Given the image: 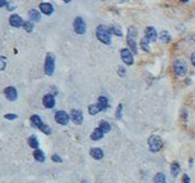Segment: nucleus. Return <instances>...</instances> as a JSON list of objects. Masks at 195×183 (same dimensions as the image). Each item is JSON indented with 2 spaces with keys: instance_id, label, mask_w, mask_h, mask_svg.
<instances>
[{
  "instance_id": "e433bc0d",
  "label": "nucleus",
  "mask_w": 195,
  "mask_h": 183,
  "mask_svg": "<svg viewBox=\"0 0 195 183\" xmlns=\"http://www.w3.org/2000/svg\"><path fill=\"white\" fill-rule=\"evenodd\" d=\"M64 2H70V1H72V0H63Z\"/></svg>"
},
{
  "instance_id": "7c9ffc66",
  "label": "nucleus",
  "mask_w": 195,
  "mask_h": 183,
  "mask_svg": "<svg viewBox=\"0 0 195 183\" xmlns=\"http://www.w3.org/2000/svg\"><path fill=\"white\" fill-rule=\"evenodd\" d=\"M121 111H122V105H119L117 108V115H116V117H117V119H121Z\"/></svg>"
},
{
  "instance_id": "f704fd0d",
  "label": "nucleus",
  "mask_w": 195,
  "mask_h": 183,
  "mask_svg": "<svg viewBox=\"0 0 195 183\" xmlns=\"http://www.w3.org/2000/svg\"><path fill=\"white\" fill-rule=\"evenodd\" d=\"M191 62H192V64L195 66V52L192 53V55H191Z\"/></svg>"
},
{
  "instance_id": "1a4fd4ad",
  "label": "nucleus",
  "mask_w": 195,
  "mask_h": 183,
  "mask_svg": "<svg viewBox=\"0 0 195 183\" xmlns=\"http://www.w3.org/2000/svg\"><path fill=\"white\" fill-rule=\"evenodd\" d=\"M71 117L72 120L74 121L76 125H81L82 121H83V115H82L81 110H78V109H73L71 111Z\"/></svg>"
},
{
  "instance_id": "9b49d317",
  "label": "nucleus",
  "mask_w": 195,
  "mask_h": 183,
  "mask_svg": "<svg viewBox=\"0 0 195 183\" xmlns=\"http://www.w3.org/2000/svg\"><path fill=\"white\" fill-rule=\"evenodd\" d=\"M5 95H6V98L10 101H15L17 99V90L13 87H8V88L5 90Z\"/></svg>"
},
{
  "instance_id": "4468645a",
  "label": "nucleus",
  "mask_w": 195,
  "mask_h": 183,
  "mask_svg": "<svg viewBox=\"0 0 195 183\" xmlns=\"http://www.w3.org/2000/svg\"><path fill=\"white\" fill-rule=\"evenodd\" d=\"M39 8H40V10H42V13H44L45 15H51V14L54 11V8H53V6L51 5V3H48V2L40 3Z\"/></svg>"
},
{
  "instance_id": "6e6552de",
  "label": "nucleus",
  "mask_w": 195,
  "mask_h": 183,
  "mask_svg": "<svg viewBox=\"0 0 195 183\" xmlns=\"http://www.w3.org/2000/svg\"><path fill=\"white\" fill-rule=\"evenodd\" d=\"M121 59L124 61L127 65H131L133 64V57H132V54L130 52L128 49H124L121 51Z\"/></svg>"
},
{
  "instance_id": "4be33fe9",
  "label": "nucleus",
  "mask_w": 195,
  "mask_h": 183,
  "mask_svg": "<svg viewBox=\"0 0 195 183\" xmlns=\"http://www.w3.org/2000/svg\"><path fill=\"white\" fill-rule=\"evenodd\" d=\"M34 157H35L36 161H38V162H44L45 161V155H44V153H43L40 150H35V152H34Z\"/></svg>"
},
{
  "instance_id": "0eeeda50",
  "label": "nucleus",
  "mask_w": 195,
  "mask_h": 183,
  "mask_svg": "<svg viewBox=\"0 0 195 183\" xmlns=\"http://www.w3.org/2000/svg\"><path fill=\"white\" fill-rule=\"evenodd\" d=\"M55 120L61 125H67L68 120H70V116L64 110H59L55 114Z\"/></svg>"
},
{
  "instance_id": "bb28decb",
  "label": "nucleus",
  "mask_w": 195,
  "mask_h": 183,
  "mask_svg": "<svg viewBox=\"0 0 195 183\" xmlns=\"http://www.w3.org/2000/svg\"><path fill=\"white\" fill-rule=\"evenodd\" d=\"M159 38L162 39L164 43H168L169 41H170V35L168 34V32L162 30V32H160V34H159Z\"/></svg>"
},
{
  "instance_id": "2f4dec72",
  "label": "nucleus",
  "mask_w": 195,
  "mask_h": 183,
  "mask_svg": "<svg viewBox=\"0 0 195 183\" xmlns=\"http://www.w3.org/2000/svg\"><path fill=\"white\" fill-rule=\"evenodd\" d=\"M18 117L17 115H15V114H7V115H5V118L6 119H8V120H13V119H16V118Z\"/></svg>"
},
{
  "instance_id": "dca6fc26",
  "label": "nucleus",
  "mask_w": 195,
  "mask_h": 183,
  "mask_svg": "<svg viewBox=\"0 0 195 183\" xmlns=\"http://www.w3.org/2000/svg\"><path fill=\"white\" fill-rule=\"evenodd\" d=\"M103 135H104L103 131L98 127V128H95L94 130H93V133L91 134V139L92 141H99V139H101V138L103 137Z\"/></svg>"
},
{
  "instance_id": "4c0bfd02",
  "label": "nucleus",
  "mask_w": 195,
  "mask_h": 183,
  "mask_svg": "<svg viewBox=\"0 0 195 183\" xmlns=\"http://www.w3.org/2000/svg\"><path fill=\"white\" fill-rule=\"evenodd\" d=\"M181 1H182V2H187L189 0H181Z\"/></svg>"
},
{
  "instance_id": "aec40b11",
  "label": "nucleus",
  "mask_w": 195,
  "mask_h": 183,
  "mask_svg": "<svg viewBox=\"0 0 195 183\" xmlns=\"http://www.w3.org/2000/svg\"><path fill=\"white\" fill-rule=\"evenodd\" d=\"M28 15H29L30 20H32V21H38V20L40 19V14H39L36 9L29 10Z\"/></svg>"
},
{
  "instance_id": "423d86ee",
  "label": "nucleus",
  "mask_w": 195,
  "mask_h": 183,
  "mask_svg": "<svg viewBox=\"0 0 195 183\" xmlns=\"http://www.w3.org/2000/svg\"><path fill=\"white\" fill-rule=\"evenodd\" d=\"M73 26H74L75 33L80 34V35H83V34L85 33V30H86L85 21L83 20V18H81V17H76V18H75Z\"/></svg>"
},
{
  "instance_id": "58836bf2",
  "label": "nucleus",
  "mask_w": 195,
  "mask_h": 183,
  "mask_svg": "<svg viewBox=\"0 0 195 183\" xmlns=\"http://www.w3.org/2000/svg\"><path fill=\"white\" fill-rule=\"evenodd\" d=\"M82 183H86V182H85V181H84V182H82Z\"/></svg>"
},
{
  "instance_id": "5701e85b",
  "label": "nucleus",
  "mask_w": 195,
  "mask_h": 183,
  "mask_svg": "<svg viewBox=\"0 0 195 183\" xmlns=\"http://www.w3.org/2000/svg\"><path fill=\"white\" fill-rule=\"evenodd\" d=\"M28 145H29L32 148H34V150H37L38 148V141H37V137L36 136H30L29 138H28Z\"/></svg>"
},
{
  "instance_id": "7ed1b4c3",
  "label": "nucleus",
  "mask_w": 195,
  "mask_h": 183,
  "mask_svg": "<svg viewBox=\"0 0 195 183\" xmlns=\"http://www.w3.org/2000/svg\"><path fill=\"white\" fill-rule=\"evenodd\" d=\"M136 36H137V29L133 26L129 27L128 29V35H127V42L129 47L131 49L135 54L137 53V45H136Z\"/></svg>"
},
{
  "instance_id": "6ab92c4d",
  "label": "nucleus",
  "mask_w": 195,
  "mask_h": 183,
  "mask_svg": "<svg viewBox=\"0 0 195 183\" xmlns=\"http://www.w3.org/2000/svg\"><path fill=\"white\" fill-rule=\"evenodd\" d=\"M99 128H100L101 130L103 131L104 134H107V133H109V131L111 130V126H110V124H109L108 121H104V120L100 121V125H99Z\"/></svg>"
},
{
  "instance_id": "f03ea898",
  "label": "nucleus",
  "mask_w": 195,
  "mask_h": 183,
  "mask_svg": "<svg viewBox=\"0 0 195 183\" xmlns=\"http://www.w3.org/2000/svg\"><path fill=\"white\" fill-rule=\"evenodd\" d=\"M148 146H149L150 152H153V153H157L158 150H162V138H160L159 136H157V135H153V136H150L149 139H148Z\"/></svg>"
},
{
  "instance_id": "9d476101",
  "label": "nucleus",
  "mask_w": 195,
  "mask_h": 183,
  "mask_svg": "<svg viewBox=\"0 0 195 183\" xmlns=\"http://www.w3.org/2000/svg\"><path fill=\"white\" fill-rule=\"evenodd\" d=\"M43 103L45 106L46 108H53L54 106H55V98H54V95H44V98H43Z\"/></svg>"
},
{
  "instance_id": "cd10ccee",
  "label": "nucleus",
  "mask_w": 195,
  "mask_h": 183,
  "mask_svg": "<svg viewBox=\"0 0 195 183\" xmlns=\"http://www.w3.org/2000/svg\"><path fill=\"white\" fill-rule=\"evenodd\" d=\"M24 28H25V30L26 32H28V33H30L32 30V28H34V25H32V21H24Z\"/></svg>"
},
{
  "instance_id": "c756f323",
  "label": "nucleus",
  "mask_w": 195,
  "mask_h": 183,
  "mask_svg": "<svg viewBox=\"0 0 195 183\" xmlns=\"http://www.w3.org/2000/svg\"><path fill=\"white\" fill-rule=\"evenodd\" d=\"M111 30H112V33L116 34V35H118V36H121L122 35V32L120 30V28L117 26H113L112 28H111Z\"/></svg>"
},
{
  "instance_id": "ddd939ff",
  "label": "nucleus",
  "mask_w": 195,
  "mask_h": 183,
  "mask_svg": "<svg viewBox=\"0 0 195 183\" xmlns=\"http://www.w3.org/2000/svg\"><path fill=\"white\" fill-rule=\"evenodd\" d=\"M145 33H146V37L149 39L150 42H155L157 39V32L154 27H147Z\"/></svg>"
},
{
  "instance_id": "39448f33",
  "label": "nucleus",
  "mask_w": 195,
  "mask_h": 183,
  "mask_svg": "<svg viewBox=\"0 0 195 183\" xmlns=\"http://www.w3.org/2000/svg\"><path fill=\"white\" fill-rule=\"evenodd\" d=\"M174 71L178 76H184L187 73V65L185 61L183 60H176L174 63Z\"/></svg>"
},
{
  "instance_id": "c85d7f7f",
  "label": "nucleus",
  "mask_w": 195,
  "mask_h": 183,
  "mask_svg": "<svg viewBox=\"0 0 195 183\" xmlns=\"http://www.w3.org/2000/svg\"><path fill=\"white\" fill-rule=\"evenodd\" d=\"M6 65H7V59L5 56H0V71L6 69Z\"/></svg>"
},
{
  "instance_id": "2eb2a0df",
  "label": "nucleus",
  "mask_w": 195,
  "mask_h": 183,
  "mask_svg": "<svg viewBox=\"0 0 195 183\" xmlns=\"http://www.w3.org/2000/svg\"><path fill=\"white\" fill-rule=\"evenodd\" d=\"M90 155H91L94 160H101V158L103 157V152H102L101 148L95 147V148H91V150H90Z\"/></svg>"
},
{
  "instance_id": "f8f14e48",
  "label": "nucleus",
  "mask_w": 195,
  "mask_h": 183,
  "mask_svg": "<svg viewBox=\"0 0 195 183\" xmlns=\"http://www.w3.org/2000/svg\"><path fill=\"white\" fill-rule=\"evenodd\" d=\"M9 23L11 26L13 27H20L24 25V21L21 19V17L18 16V15H11L9 18Z\"/></svg>"
},
{
  "instance_id": "c9c22d12",
  "label": "nucleus",
  "mask_w": 195,
  "mask_h": 183,
  "mask_svg": "<svg viewBox=\"0 0 195 183\" xmlns=\"http://www.w3.org/2000/svg\"><path fill=\"white\" fill-rule=\"evenodd\" d=\"M6 5V0H0V7H3Z\"/></svg>"
},
{
  "instance_id": "b1692460",
  "label": "nucleus",
  "mask_w": 195,
  "mask_h": 183,
  "mask_svg": "<svg viewBox=\"0 0 195 183\" xmlns=\"http://www.w3.org/2000/svg\"><path fill=\"white\" fill-rule=\"evenodd\" d=\"M98 103L101 106L102 110H105V109L109 107V102H108V99L105 98L104 95H102V97H100V98H99V100H98Z\"/></svg>"
},
{
  "instance_id": "20e7f679",
  "label": "nucleus",
  "mask_w": 195,
  "mask_h": 183,
  "mask_svg": "<svg viewBox=\"0 0 195 183\" xmlns=\"http://www.w3.org/2000/svg\"><path fill=\"white\" fill-rule=\"evenodd\" d=\"M55 69V56L53 53H47L45 60V73L47 75H53Z\"/></svg>"
},
{
  "instance_id": "412c9836",
  "label": "nucleus",
  "mask_w": 195,
  "mask_h": 183,
  "mask_svg": "<svg viewBox=\"0 0 195 183\" xmlns=\"http://www.w3.org/2000/svg\"><path fill=\"white\" fill-rule=\"evenodd\" d=\"M179 171H181V167H179V164L176 163V162H174V163L172 164V166H170V173H172V175L174 177H177L179 174Z\"/></svg>"
},
{
  "instance_id": "f257e3e1",
  "label": "nucleus",
  "mask_w": 195,
  "mask_h": 183,
  "mask_svg": "<svg viewBox=\"0 0 195 183\" xmlns=\"http://www.w3.org/2000/svg\"><path fill=\"white\" fill-rule=\"evenodd\" d=\"M97 37L101 43L109 45L111 43V30L109 29V27L100 25L97 28Z\"/></svg>"
},
{
  "instance_id": "f3484780",
  "label": "nucleus",
  "mask_w": 195,
  "mask_h": 183,
  "mask_svg": "<svg viewBox=\"0 0 195 183\" xmlns=\"http://www.w3.org/2000/svg\"><path fill=\"white\" fill-rule=\"evenodd\" d=\"M30 121H32V125L34 126V127H37L39 129V128L42 127L43 125H44V123L42 121V119L37 116V115H34V116H32V118H30Z\"/></svg>"
},
{
  "instance_id": "473e14b6",
  "label": "nucleus",
  "mask_w": 195,
  "mask_h": 183,
  "mask_svg": "<svg viewBox=\"0 0 195 183\" xmlns=\"http://www.w3.org/2000/svg\"><path fill=\"white\" fill-rule=\"evenodd\" d=\"M52 160L54 161V162H56V163H61V162H62V158H61L57 154H54V155H53Z\"/></svg>"
},
{
  "instance_id": "393cba45",
  "label": "nucleus",
  "mask_w": 195,
  "mask_h": 183,
  "mask_svg": "<svg viewBox=\"0 0 195 183\" xmlns=\"http://www.w3.org/2000/svg\"><path fill=\"white\" fill-rule=\"evenodd\" d=\"M149 39L147 38L146 36L143 37V39H141V42H140V46L143 49V51H146V52H149Z\"/></svg>"
},
{
  "instance_id": "a878e982",
  "label": "nucleus",
  "mask_w": 195,
  "mask_h": 183,
  "mask_svg": "<svg viewBox=\"0 0 195 183\" xmlns=\"http://www.w3.org/2000/svg\"><path fill=\"white\" fill-rule=\"evenodd\" d=\"M154 183H166V177L162 173H157L154 177Z\"/></svg>"
},
{
  "instance_id": "72a5a7b5",
  "label": "nucleus",
  "mask_w": 195,
  "mask_h": 183,
  "mask_svg": "<svg viewBox=\"0 0 195 183\" xmlns=\"http://www.w3.org/2000/svg\"><path fill=\"white\" fill-rule=\"evenodd\" d=\"M183 183H189V177L187 174H184V177H183Z\"/></svg>"
},
{
  "instance_id": "a211bd4d",
  "label": "nucleus",
  "mask_w": 195,
  "mask_h": 183,
  "mask_svg": "<svg viewBox=\"0 0 195 183\" xmlns=\"http://www.w3.org/2000/svg\"><path fill=\"white\" fill-rule=\"evenodd\" d=\"M100 111H103V110H102V108H101V106L99 105V103H93V105L89 106V112H90V115H92V116L97 115L98 112H100Z\"/></svg>"
}]
</instances>
